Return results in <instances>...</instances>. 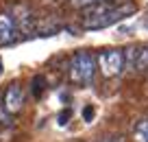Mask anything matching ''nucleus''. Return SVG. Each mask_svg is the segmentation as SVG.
<instances>
[{
	"label": "nucleus",
	"mask_w": 148,
	"mask_h": 142,
	"mask_svg": "<svg viewBox=\"0 0 148 142\" xmlns=\"http://www.w3.org/2000/svg\"><path fill=\"white\" fill-rule=\"evenodd\" d=\"M11 114L5 109V98H2V94H0V125H9L11 123Z\"/></svg>",
	"instance_id": "9d476101"
},
{
	"label": "nucleus",
	"mask_w": 148,
	"mask_h": 142,
	"mask_svg": "<svg viewBox=\"0 0 148 142\" xmlns=\"http://www.w3.org/2000/svg\"><path fill=\"white\" fill-rule=\"evenodd\" d=\"M0 72H2V64H0Z\"/></svg>",
	"instance_id": "4468645a"
},
{
	"label": "nucleus",
	"mask_w": 148,
	"mask_h": 142,
	"mask_svg": "<svg viewBox=\"0 0 148 142\" xmlns=\"http://www.w3.org/2000/svg\"><path fill=\"white\" fill-rule=\"evenodd\" d=\"M94 116H96V109H94L92 105H85L83 107V120H85V123H92Z\"/></svg>",
	"instance_id": "f8f14e48"
},
{
	"label": "nucleus",
	"mask_w": 148,
	"mask_h": 142,
	"mask_svg": "<svg viewBox=\"0 0 148 142\" xmlns=\"http://www.w3.org/2000/svg\"><path fill=\"white\" fill-rule=\"evenodd\" d=\"M146 28H148V20H146Z\"/></svg>",
	"instance_id": "2eb2a0df"
},
{
	"label": "nucleus",
	"mask_w": 148,
	"mask_h": 142,
	"mask_svg": "<svg viewBox=\"0 0 148 142\" xmlns=\"http://www.w3.org/2000/svg\"><path fill=\"white\" fill-rule=\"evenodd\" d=\"M135 142H148V118L137 123V127H135Z\"/></svg>",
	"instance_id": "6e6552de"
},
{
	"label": "nucleus",
	"mask_w": 148,
	"mask_h": 142,
	"mask_svg": "<svg viewBox=\"0 0 148 142\" xmlns=\"http://www.w3.org/2000/svg\"><path fill=\"white\" fill-rule=\"evenodd\" d=\"M135 11H137V7H135L133 2L113 5V7H109L107 11H102V13H98V15H85V18L81 20V24H83L85 31H100V28H107V26H111V24L124 20L126 15L135 13Z\"/></svg>",
	"instance_id": "f257e3e1"
},
{
	"label": "nucleus",
	"mask_w": 148,
	"mask_h": 142,
	"mask_svg": "<svg viewBox=\"0 0 148 142\" xmlns=\"http://www.w3.org/2000/svg\"><path fill=\"white\" fill-rule=\"evenodd\" d=\"M98 66L105 77H118L124 70V51H118V48L102 51L98 57Z\"/></svg>",
	"instance_id": "7ed1b4c3"
},
{
	"label": "nucleus",
	"mask_w": 148,
	"mask_h": 142,
	"mask_svg": "<svg viewBox=\"0 0 148 142\" xmlns=\"http://www.w3.org/2000/svg\"><path fill=\"white\" fill-rule=\"evenodd\" d=\"M2 98H5V109L9 112L11 116L18 114V112L24 107V92H22V87H20L18 83H11V85L5 90Z\"/></svg>",
	"instance_id": "20e7f679"
},
{
	"label": "nucleus",
	"mask_w": 148,
	"mask_h": 142,
	"mask_svg": "<svg viewBox=\"0 0 148 142\" xmlns=\"http://www.w3.org/2000/svg\"><path fill=\"white\" fill-rule=\"evenodd\" d=\"M94 2H102V0H70V5H72L74 9H85V7L94 5Z\"/></svg>",
	"instance_id": "9b49d317"
},
{
	"label": "nucleus",
	"mask_w": 148,
	"mask_h": 142,
	"mask_svg": "<svg viewBox=\"0 0 148 142\" xmlns=\"http://www.w3.org/2000/svg\"><path fill=\"white\" fill-rule=\"evenodd\" d=\"M135 70L137 72H146L148 70V44L137 48V59H135Z\"/></svg>",
	"instance_id": "423d86ee"
},
{
	"label": "nucleus",
	"mask_w": 148,
	"mask_h": 142,
	"mask_svg": "<svg viewBox=\"0 0 148 142\" xmlns=\"http://www.w3.org/2000/svg\"><path fill=\"white\" fill-rule=\"evenodd\" d=\"M94 74H96V59H94L92 53L87 51H79L72 57L68 68V77L72 83L76 85H87L94 81Z\"/></svg>",
	"instance_id": "f03ea898"
},
{
	"label": "nucleus",
	"mask_w": 148,
	"mask_h": 142,
	"mask_svg": "<svg viewBox=\"0 0 148 142\" xmlns=\"http://www.w3.org/2000/svg\"><path fill=\"white\" fill-rule=\"evenodd\" d=\"M44 90H46V79L42 77V74H37V77H33V96L39 98L44 94Z\"/></svg>",
	"instance_id": "1a4fd4ad"
},
{
	"label": "nucleus",
	"mask_w": 148,
	"mask_h": 142,
	"mask_svg": "<svg viewBox=\"0 0 148 142\" xmlns=\"http://www.w3.org/2000/svg\"><path fill=\"white\" fill-rule=\"evenodd\" d=\"M135 59H137V48H135V46H129L124 51V68L135 70Z\"/></svg>",
	"instance_id": "0eeeda50"
},
{
	"label": "nucleus",
	"mask_w": 148,
	"mask_h": 142,
	"mask_svg": "<svg viewBox=\"0 0 148 142\" xmlns=\"http://www.w3.org/2000/svg\"><path fill=\"white\" fill-rule=\"evenodd\" d=\"M18 37V24L15 18L9 13H0V46L11 44Z\"/></svg>",
	"instance_id": "39448f33"
},
{
	"label": "nucleus",
	"mask_w": 148,
	"mask_h": 142,
	"mask_svg": "<svg viewBox=\"0 0 148 142\" xmlns=\"http://www.w3.org/2000/svg\"><path fill=\"white\" fill-rule=\"evenodd\" d=\"M70 116H72V109H70V107H65V109H63V112H61V114H59V118H57V123H59L61 127H63V125H68Z\"/></svg>",
	"instance_id": "ddd939ff"
}]
</instances>
